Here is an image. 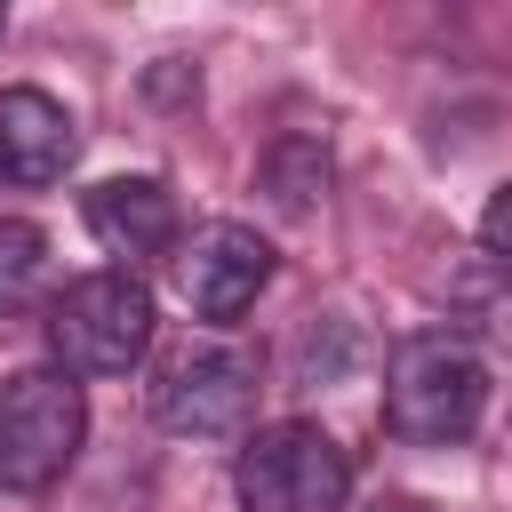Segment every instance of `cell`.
<instances>
[{"instance_id":"cell-9","label":"cell","mask_w":512,"mask_h":512,"mask_svg":"<svg viewBox=\"0 0 512 512\" xmlns=\"http://www.w3.org/2000/svg\"><path fill=\"white\" fill-rule=\"evenodd\" d=\"M48 280V232L32 216H0V312H16Z\"/></svg>"},{"instance_id":"cell-2","label":"cell","mask_w":512,"mask_h":512,"mask_svg":"<svg viewBox=\"0 0 512 512\" xmlns=\"http://www.w3.org/2000/svg\"><path fill=\"white\" fill-rule=\"evenodd\" d=\"M80 440H88V400L64 368H16L0 384V488L8 496L56 488Z\"/></svg>"},{"instance_id":"cell-12","label":"cell","mask_w":512,"mask_h":512,"mask_svg":"<svg viewBox=\"0 0 512 512\" xmlns=\"http://www.w3.org/2000/svg\"><path fill=\"white\" fill-rule=\"evenodd\" d=\"M0 32H8V8H0Z\"/></svg>"},{"instance_id":"cell-4","label":"cell","mask_w":512,"mask_h":512,"mask_svg":"<svg viewBox=\"0 0 512 512\" xmlns=\"http://www.w3.org/2000/svg\"><path fill=\"white\" fill-rule=\"evenodd\" d=\"M240 512H344L352 456L320 424H264L232 464Z\"/></svg>"},{"instance_id":"cell-7","label":"cell","mask_w":512,"mask_h":512,"mask_svg":"<svg viewBox=\"0 0 512 512\" xmlns=\"http://www.w3.org/2000/svg\"><path fill=\"white\" fill-rule=\"evenodd\" d=\"M72 160H80V120L48 88H0V176L56 184Z\"/></svg>"},{"instance_id":"cell-3","label":"cell","mask_w":512,"mask_h":512,"mask_svg":"<svg viewBox=\"0 0 512 512\" xmlns=\"http://www.w3.org/2000/svg\"><path fill=\"white\" fill-rule=\"evenodd\" d=\"M48 352L64 376H128L152 352V288L136 272H88L48 304Z\"/></svg>"},{"instance_id":"cell-10","label":"cell","mask_w":512,"mask_h":512,"mask_svg":"<svg viewBox=\"0 0 512 512\" xmlns=\"http://www.w3.org/2000/svg\"><path fill=\"white\" fill-rule=\"evenodd\" d=\"M480 248L512 272V176H504V184L488 192V208H480Z\"/></svg>"},{"instance_id":"cell-5","label":"cell","mask_w":512,"mask_h":512,"mask_svg":"<svg viewBox=\"0 0 512 512\" xmlns=\"http://www.w3.org/2000/svg\"><path fill=\"white\" fill-rule=\"evenodd\" d=\"M256 408V360L240 344H184L152 376V416L176 440H224Z\"/></svg>"},{"instance_id":"cell-1","label":"cell","mask_w":512,"mask_h":512,"mask_svg":"<svg viewBox=\"0 0 512 512\" xmlns=\"http://www.w3.org/2000/svg\"><path fill=\"white\" fill-rule=\"evenodd\" d=\"M384 416L416 448H448L488 416V368L464 336H408L384 376Z\"/></svg>"},{"instance_id":"cell-8","label":"cell","mask_w":512,"mask_h":512,"mask_svg":"<svg viewBox=\"0 0 512 512\" xmlns=\"http://www.w3.org/2000/svg\"><path fill=\"white\" fill-rule=\"evenodd\" d=\"M80 216H88L96 248L104 256H128V264L136 256H160L176 240V192L160 176H112V184H96L80 200Z\"/></svg>"},{"instance_id":"cell-6","label":"cell","mask_w":512,"mask_h":512,"mask_svg":"<svg viewBox=\"0 0 512 512\" xmlns=\"http://www.w3.org/2000/svg\"><path fill=\"white\" fill-rule=\"evenodd\" d=\"M272 280V248L256 224H200L176 256V288L200 320H240Z\"/></svg>"},{"instance_id":"cell-11","label":"cell","mask_w":512,"mask_h":512,"mask_svg":"<svg viewBox=\"0 0 512 512\" xmlns=\"http://www.w3.org/2000/svg\"><path fill=\"white\" fill-rule=\"evenodd\" d=\"M368 512H432V504H424V496H408V488H384Z\"/></svg>"}]
</instances>
